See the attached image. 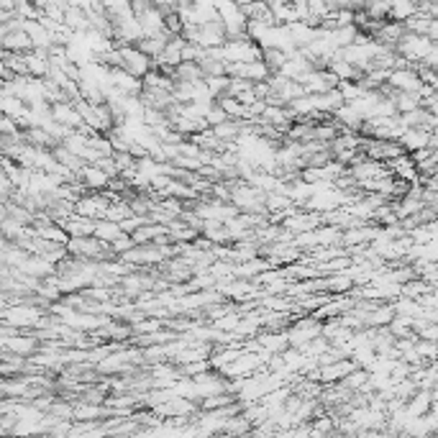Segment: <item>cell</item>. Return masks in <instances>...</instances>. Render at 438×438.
<instances>
[{
	"label": "cell",
	"mask_w": 438,
	"mask_h": 438,
	"mask_svg": "<svg viewBox=\"0 0 438 438\" xmlns=\"http://www.w3.org/2000/svg\"><path fill=\"white\" fill-rule=\"evenodd\" d=\"M77 177L82 180V182H80L82 187H85V190H90L93 195H95V192H103L105 187L111 185V177L105 175L103 169H97L95 164H85V167L77 172Z\"/></svg>",
	"instance_id": "obj_6"
},
{
	"label": "cell",
	"mask_w": 438,
	"mask_h": 438,
	"mask_svg": "<svg viewBox=\"0 0 438 438\" xmlns=\"http://www.w3.org/2000/svg\"><path fill=\"white\" fill-rule=\"evenodd\" d=\"M418 13V6L415 3H392L390 10H387V21L392 24H405L407 18Z\"/></svg>",
	"instance_id": "obj_9"
},
{
	"label": "cell",
	"mask_w": 438,
	"mask_h": 438,
	"mask_svg": "<svg viewBox=\"0 0 438 438\" xmlns=\"http://www.w3.org/2000/svg\"><path fill=\"white\" fill-rule=\"evenodd\" d=\"M390 438H405V436H402V433H400V436H390Z\"/></svg>",
	"instance_id": "obj_10"
},
{
	"label": "cell",
	"mask_w": 438,
	"mask_h": 438,
	"mask_svg": "<svg viewBox=\"0 0 438 438\" xmlns=\"http://www.w3.org/2000/svg\"><path fill=\"white\" fill-rule=\"evenodd\" d=\"M256 346L262 351H267V354H274V357H279V354H285V351L290 349L285 331H264V334L256 338Z\"/></svg>",
	"instance_id": "obj_7"
},
{
	"label": "cell",
	"mask_w": 438,
	"mask_h": 438,
	"mask_svg": "<svg viewBox=\"0 0 438 438\" xmlns=\"http://www.w3.org/2000/svg\"><path fill=\"white\" fill-rule=\"evenodd\" d=\"M0 346L3 349H8V354H21V357H31L33 351H39V338L36 336H18V334H10V336H3L0 338Z\"/></svg>",
	"instance_id": "obj_5"
},
{
	"label": "cell",
	"mask_w": 438,
	"mask_h": 438,
	"mask_svg": "<svg viewBox=\"0 0 438 438\" xmlns=\"http://www.w3.org/2000/svg\"><path fill=\"white\" fill-rule=\"evenodd\" d=\"M118 54H120V70L128 72L136 80H143L154 70L152 59L143 54V52H139L136 47H118Z\"/></svg>",
	"instance_id": "obj_3"
},
{
	"label": "cell",
	"mask_w": 438,
	"mask_h": 438,
	"mask_svg": "<svg viewBox=\"0 0 438 438\" xmlns=\"http://www.w3.org/2000/svg\"><path fill=\"white\" fill-rule=\"evenodd\" d=\"M398 143L402 146L405 154H415V152H421V149L436 152V134H425L421 128H407V131H402Z\"/></svg>",
	"instance_id": "obj_4"
},
{
	"label": "cell",
	"mask_w": 438,
	"mask_h": 438,
	"mask_svg": "<svg viewBox=\"0 0 438 438\" xmlns=\"http://www.w3.org/2000/svg\"><path fill=\"white\" fill-rule=\"evenodd\" d=\"M41 318H44L41 308H33V305H8L0 313V320L8 323L10 328H36Z\"/></svg>",
	"instance_id": "obj_2"
},
{
	"label": "cell",
	"mask_w": 438,
	"mask_h": 438,
	"mask_svg": "<svg viewBox=\"0 0 438 438\" xmlns=\"http://www.w3.org/2000/svg\"><path fill=\"white\" fill-rule=\"evenodd\" d=\"M433 47H436V44H430L425 36H415V33H402V36H400V41L395 44V54H398L400 59H405L407 64H413V67H415V62L421 64L423 56L428 54Z\"/></svg>",
	"instance_id": "obj_1"
},
{
	"label": "cell",
	"mask_w": 438,
	"mask_h": 438,
	"mask_svg": "<svg viewBox=\"0 0 438 438\" xmlns=\"http://www.w3.org/2000/svg\"><path fill=\"white\" fill-rule=\"evenodd\" d=\"M118 236H120L118 224H111V221H95V233H93V239H97L100 244H105V247H111Z\"/></svg>",
	"instance_id": "obj_8"
}]
</instances>
